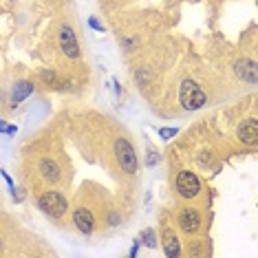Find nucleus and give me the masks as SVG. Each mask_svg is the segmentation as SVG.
<instances>
[{"mask_svg": "<svg viewBox=\"0 0 258 258\" xmlns=\"http://www.w3.org/2000/svg\"><path fill=\"white\" fill-rule=\"evenodd\" d=\"M179 97H181V104H183L185 110H197L205 104V93L199 89V84H195L192 80H185L183 84H181Z\"/></svg>", "mask_w": 258, "mask_h": 258, "instance_id": "nucleus-1", "label": "nucleus"}, {"mask_svg": "<svg viewBox=\"0 0 258 258\" xmlns=\"http://www.w3.org/2000/svg\"><path fill=\"white\" fill-rule=\"evenodd\" d=\"M38 205L42 208L44 214L53 216V219H60V216L67 214V199H64L60 192H44L42 197L38 199Z\"/></svg>", "mask_w": 258, "mask_h": 258, "instance_id": "nucleus-2", "label": "nucleus"}, {"mask_svg": "<svg viewBox=\"0 0 258 258\" xmlns=\"http://www.w3.org/2000/svg\"><path fill=\"white\" fill-rule=\"evenodd\" d=\"M115 155H117V161H119V166L124 172L128 174H135L139 168L137 163V155H135L133 146L126 142V139H117L115 142Z\"/></svg>", "mask_w": 258, "mask_h": 258, "instance_id": "nucleus-3", "label": "nucleus"}, {"mask_svg": "<svg viewBox=\"0 0 258 258\" xmlns=\"http://www.w3.org/2000/svg\"><path fill=\"white\" fill-rule=\"evenodd\" d=\"M177 190L183 199H195L199 195V190H201V185H199V179L195 174L183 170V172H179V177H177Z\"/></svg>", "mask_w": 258, "mask_h": 258, "instance_id": "nucleus-4", "label": "nucleus"}, {"mask_svg": "<svg viewBox=\"0 0 258 258\" xmlns=\"http://www.w3.org/2000/svg\"><path fill=\"white\" fill-rule=\"evenodd\" d=\"M60 46H62V51L69 57H78L80 55L78 40H75V33H73L71 27H62L60 29Z\"/></svg>", "mask_w": 258, "mask_h": 258, "instance_id": "nucleus-5", "label": "nucleus"}, {"mask_svg": "<svg viewBox=\"0 0 258 258\" xmlns=\"http://www.w3.org/2000/svg\"><path fill=\"white\" fill-rule=\"evenodd\" d=\"M236 75L243 82H249V84H256L258 82V67L254 60H238L236 62Z\"/></svg>", "mask_w": 258, "mask_h": 258, "instance_id": "nucleus-6", "label": "nucleus"}, {"mask_svg": "<svg viewBox=\"0 0 258 258\" xmlns=\"http://www.w3.org/2000/svg\"><path fill=\"white\" fill-rule=\"evenodd\" d=\"M73 221H75V225H78V230L84 232V234H91L93 230H95L93 214L86 208H78V210H75V212H73Z\"/></svg>", "mask_w": 258, "mask_h": 258, "instance_id": "nucleus-7", "label": "nucleus"}, {"mask_svg": "<svg viewBox=\"0 0 258 258\" xmlns=\"http://www.w3.org/2000/svg\"><path fill=\"white\" fill-rule=\"evenodd\" d=\"M179 225H181V230L187 232V234H192V232H197L199 230V225H201V219H199V214H197V210H183L179 216Z\"/></svg>", "mask_w": 258, "mask_h": 258, "instance_id": "nucleus-8", "label": "nucleus"}, {"mask_svg": "<svg viewBox=\"0 0 258 258\" xmlns=\"http://www.w3.org/2000/svg\"><path fill=\"white\" fill-rule=\"evenodd\" d=\"M238 139L243 144L254 146L256 139H258V119H247L245 121V124L238 128Z\"/></svg>", "mask_w": 258, "mask_h": 258, "instance_id": "nucleus-9", "label": "nucleus"}, {"mask_svg": "<svg viewBox=\"0 0 258 258\" xmlns=\"http://www.w3.org/2000/svg\"><path fill=\"white\" fill-rule=\"evenodd\" d=\"M40 172H42V177L49 179V181H57V179H60V168H57L51 159H42V161H40Z\"/></svg>", "mask_w": 258, "mask_h": 258, "instance_id": "nucleus-10", "label": "nucleus"}, {"mask_svg": "<svg viewBox=\"0 0 258 258\" xmlns=\"http://www.w3.org/2000/svg\"><path fill=\"white\" fill-rule=\"evenodd\" d=\"M31 91H33L31 82H18V84H16V91H14V97H11L14 106H16V104H20L27 95H31Z\"/></svg>", "mask_w": 258, "mask_h": 258, "instance_id": "nucleus-11", "label": "nucleus"}, {"mask_svg": "<svg viewBox=\"0 0 258 258\" xmlns=\"http://www.w3.org/2000/svg\"><path fill=\"white\" fill-rule=\"evenodd\" d=\"M181 247H179V240L177 236H168L166 238V256H179Z\"/></svg>", "mask_w": 258, "mask_h": 258, "instance_id": "nucleus-12", "label": "nucleus"}, {"mask_svg": "<svg viewBox=\"0 0 258 258\" xmlns=\"http://www.w3.org/2000/svg\"><path fill=\"white\" fill-rule=\"evenodd\" d=\"M142 236H144V240H146V245H148V247H155V245H157V236H155V232H152V230H146Z\"/></svg>", "mask_w": 258, "mask_h": 258, "instance_id": "nucleus-13", "label": "nucleus"}, {"mask_svg": "<svg viewBox=\"0 0 258 258\" xmlns=\"http://www.w3.org/2000/svg\"><path fill=\"white\" fill-rule=\"evenodd\" d=\"M159 133H161V135H163V137H166V139H168V137H170V135H174V133H177V131H174V128H172V131H170V128H161V131H159Z\"/></svg>", "mask_w": 258, "mask_h": 258, "instance_id": "nucleus-14", "label": "nucleus"}, {"mask_svg": "<svg viewBox=\"0 0 258 258\" xmlns=\"http://www.w3.org/2000/svg\"><path fill=\"white\" fill-rule=\"evenodd\" d=\"M91 27H95L97 31H104V29H102V25H99V22H97L95 18H91Z\"/></svg>", "mask_w": 258, "mask_h": 258, "instance_id": "nucleus-15", "label": "nucleus"}]
</instances>
